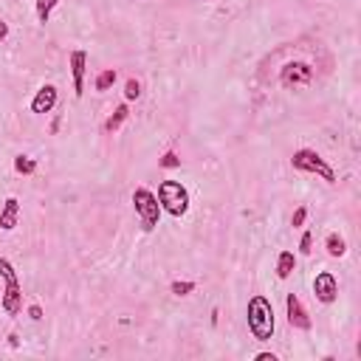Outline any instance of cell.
<instances>
[{
    "mask_svg": "<svg viewBox=\"0 0 361 361\" xmlns=\"http://www.w3.org/2000/svg\"><path fill=\"white\" fill-rule=\"evenodd\" d=\"M246 322H249V330L257 342H269L274 336V305L266 299V297H251L249 299V310H246Z\"/></svg>",
    "mask_w": 361,
    "mask_h": 361,
    "instance_id": "6da1fadb",
    "label": "cell"
},
{
    "mask_svg": "<svg viewBox=\"0 0 361 361\" xmlns=\"http://www.w3.org/2000/svg\"><path fill=\"white\" fill-rule=\"evenodd\" d=\"M158 203L166 214H173V218H184L186 209H189V192L181 181H161L158 186Z\"/></svg>",
    "mask_w": 361,
    "mask_h": 361,
    "instance_id": "7a4b0ae2",
    "label": "cell"
},
{
    "mask_svg": "<svg viewBox=\"0 0 361 361\" xmlns=\"http://www.w3.org/2000/svg\"><path fill=\"white\" fill-rule=\"evenodd\" d=\"M0 277H3V282H6L0 305H3V310H6L9 316H17L20 310H23V288H20V279L14 274V266L6 257H0Z\"/></svg>",
    "mask_w": 361,
    "mask_h": 361,
    "instance_id": "3957f363",
    "label": "cell"
},
{
    "mask_svg": "<svg viewBox=\"0 0 361 361\" xmlns=\"http://www.w3.org/2000/svg\"><path fill=\"white\" fill-rule=\"evenodd\" d=\"M133 206H136V214H138V221H141V229L144 232H153L158 226V221H161V203L155 198V192L138 186L133 192Z\"/></svg>",
    "mask_w": 361,
    "mask_h": 361,
    "instance_id": "277c9868",
    "label": "cell"
},
{
    "mask_svg": "<svg viewBox=\"0 0 361 361\" xmlns=\"http://www.w3.org/2000/svg\"><path fill=\"white\" fill-rule=\"evenodd\" d=\"M291 164H294V170H299V173H314V175H319L322 181H327V184H336V173H333V166L316 153V150H308V147H302V150H297L294 153V158H291Z\"/></svg>",
    "mask_w": 361,
    "mask_h": 361,
    "instance_id": "5b68a950",
    "label": "cell"
},
{
    "mask_svg": "<svg viewBox=\"0 0 361 361\" xmlns=\"http://www.w3.org/2000/svg\"><path fill=\"white\" fill-rule=\"evenodd\" d=\"M279 82L288 90H294L299 85H310V82H314V68H310L308 62H288L279 71Z\"/></svg>",
    "mask_w": 361,
    "mask_h": 361,
    "instance_id": "8992f818",
    "label": "cell"
},
{
    "mask_svg": "<svg viewBox=\"0 0 361 361\" xmlns=\"http://www.w3.org/2000/svg\"><path fill=\"white\" fill-rule=\"evenodd\" d=\"M314 297H316L322 305L336 302V297H339V279H336L330 271L316 274V279H314Z\"/></svg>",
    "mask_w": 361,
    "mask_h": 361,
    "instance_id": "52a82bcc",
    "label": "cell"
},
{
    "mask_svg": "<svg viewBox=\"0 0 361 361\" xmlns=\"http://www.w3.org/2000/svg\"><path fill=\"white\" fill-rule=\"evenodd\" d=\"M285 310H288V322H291L297 330H310V316H308V310L297 294L285 297Z\"/></svg>",
    "mask_w": 361,
    "mask_h": 361,
    "instance_id": "ba28073f",
    "label": "cell"
},
{
    "mask_svg": "<svg viewBox=\"0 0 361 361\" xmlns=\"http://www.w3.org/2000/svg\"><path fill=\"white\" fill-rule=\"evenodd\" d=\"M68 62H71V77H74V93L82 96V93H85V68H88V54H85V51H71Z\"/></svg>",
    "mask_w": 361,
    "mask_h": 361,
    "instance_id": "9c48e42d",
    "label": "cell"
},
{
    "mask_svg": "<svg viewBox=\"0 0 361 361\" xmlns=\"http://www.w3.org/2000/svg\"><path fill=\"white\" fill-rule=\"evenodd\" d=\"M54 105H57V88H54V85H42V88L37 90V96L32 99V113H37V116L51 113Z\"/></svg>",
    "mask_w": 361,
    "mask_h": 361,
    "instance_id": "30bf717a",
    "label": "cell"
},
{
    "mask_svg": "<svg viewBox=\"0 0 361 361\" xmlns=\"http://www.w3.org/2000/svg\"><path fill=\"white\" fill-rule=\"evenodd\" d=\"M17 218H20V201L17 198H9L0 209V229L3 232H12L17 226Z\"/></svg>",
    "mask_w": 361,
    "mask_h": 361,
    "instance_id": "8fae6325",
    "label": "cell"
},
{
    "mask_svg": "<svg viewBox=\"0 0 361 361\" xmlns=\"http://www.w3.org/2000/svg\"><path fill=\"white\" fill-rule=\"evenodd\" d=\"M294 271H297V254L294 251H279V257H277V277L288 279Z\"/></svg>",
    "mask_w": 361,
    "mask_h": 361,
    "instance_id": "7c38bea8",
    "label": "cell"
},
{
    "mask_svg": "<svg viewBox=\"0 0 361 361\" xmlns=\"http://www.w3.org/2000/svg\"><path fill=\"white\" fill-rule=\"evenodd\" d=\"M127 116H130V108L127 105H119L110 116H108V122H105V133H116L119 127H122L127 122Z\"/></svg>",
    "mask_w": 361,
    "mask_h": 361,
    "instance_id": "4fadbf2b",
    "label": "cell"
},
{
    "mask_svg": "<svg viewBox=\"0 0 361 361\" xmlns=\"http://www.w3.org/2000/svg\"><path fill=\"white\" fill-rule=\"evenodd\" d=\"M325 249H327V254H330V257H345V254H347V243H345V237H339L336 232H330V234H327Z\"/></svg>",
    "mask_w": 361,
    "mask_h": 361,
    "instance_id": "5bb4252c",
    "label": "cell"
},
{
    "mask_svg": "<svg viewBox=\"0 0 361 361\" xmlns=\"http://www.w3.org/2000/svg\"><path fill=\"white\" fill-rule=\"evenodd\" d=\"M14 173L17 175H34L37 173V161L29 155H17L14 158Z\"/></svg>",
    "mask_w": 361,
    "mask_h": 361,
    "instance_id": "9a60e30c",
    "label": "cell"
},
{
    "mask_svg": "<svg viewBox=\"0 0 361 361\" xmlns=\"http://www.w3.org/2000/svg\"><path fill=\"white\" fill-rule=\"evenodd\" d=\"M113 82H116V68H108V71H102V74L96 77L93 88L96 90H108V88H113Z\"/></svg>",
    "mask_w": 361,
    "mask_h": 361,
    "instance_id": "2e32d148",
    "label": "cell"
},
{
    "mask_svg": "<svg viewBox=\"0 0 361 361\" xmlns=\"http://www.w3.org/2000/svg\"><path fill=\"white\" fill-rule=\"evenodd\" d=\"M57 3H60V0H37V17H40V23H48V17H51V12H54Z\"/></svg>",
    "mask_w": 361,
    "mask_h": 361,
    "instance_id": "e0dca14e",
    "label": "cell"
},
{
    "mask_svg": "<svg viewBox=\"0 0 361 361\" xmlns=\"http://www.w3.org/2000/svg\"><path fill=\"white\" fill-rule=\"evenodd\" d=\"M195 288H198L195 282H189V279H184V282H181V279H178V282H173V285H170V291H173L175 297H189L192 291H195Z\"/></svg>",
    "mask_w": 361,
    "mask_h": 361,
    "instance_id": "ac0fdd59",
    "label": "cell"
},
{
    "mask_svg": "<svg viewBox=\"0 0 361 361\" xmlns=\"http://www.w3.org/2000/svg\"><path fill=\"white\" fill-rule=\"evenodd\" d=\"M138 96H141V82L130 77V79L125 82V99H127V102H133V99H138Z\"/></svg>",
    "mask_w": 361,
    "mask_h": 361,
    "instance_id": "d6986e66",
    "label": "cell"
},
{
    "mask_svg": "<svg viewBox=\"0 0 361 361\" xmlns=\"http://www.w3.org/2000/svg\"><path fill=\"white\" fill-rule=\"evenodd\" d=\"M158 166H164V170H175V166H181V158H178L173 150H166V153L158 158Z\"/></svg>",
    "mask_w": 361,
    "mask_h": 361,
    "instance_id": "ffe728a7",
    "label": "cell"
},
{
    "mask_svg": "<svg viewBox=\"0 0 361 361\" xmlns=\"http://www.w3.org/2000/svg\"><path fill=\"white\" fill-rule=\"evenodd\" d=\"M310 246H314V237H310V232H305L302 240H299V251H302V254H310V251H314Z\"/></svg>",
    "mask_w": 361,
    "mask_h": 361,
    "instance_id": "44dd1931",
    "label": "cell"
},
{
    "mask_svg": "<svg viewBox=\"0 0 361 361\" xmlns=\"http://www.w3.org/2000/svg\"><path fill=\"white\" fill-rule=\"evenodd\" d=\"M305 218H308V209H305V206H299V209L294 212V218H291V223H294V226H302V223H305Z\"/></svg>",
    "mask_w": 361,
    "mask_h": 361,
    "instance_id": "7402d4cb",
    "label": "cell"
},
{
    "mask_svg": "<svg viewBox=\"0 0 361 361\" xmlns=\"http://www.w3.org/2000/svg\"><path fill=\"white\" fill-rule=\"evenodd\" d=\"M29 316H32L34 322H40V319H42V308H40V305H32V308H29Z\"/></svg>",
    "mask_w": 361,
    "mask_h": 361,
    "instance_id": "603a6c76",
    "label": "cell"
},
{
    "mask_svg": "<svg viewBox=\"0 0 361 361\" xmlns=\"http://www.w3.org/2000/svg\"><path fill=\"white\" fill-rule=\"evenodd\" d=\"M254 358H257V361H277V356H274V353H257Z\"/></svg>",
    "mask_w": 361,
    "mask_h": 361,
    "instance_id": "cb8c5ba5",
    "label": "cell"
},
{
    "mask_svg": "<svg viewBox=\"0 0 361 361\" xmlns=\"http://www.w3.org/2000/svg\"><path fill=\"white\" fill-rule=\"evenodd\" d=\"M6 37H9V26H6L3 20H0V40H6Z\"/></svg>",
    "mask_w": 361,
    "mask_h": 361,
    "instance_id": "d4e9b609",
    "label": "cell"
}]
</instances>
